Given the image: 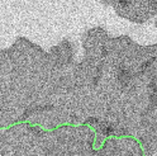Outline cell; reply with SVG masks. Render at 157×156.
I'll return each mask as SVG.
<instances>
[{
  "label": "cell",
  "mask_w": 157,
  "mask_h": 156,
  "mask_svg": "<svg viewBox=\"0 0 157 156\" xmlns=\"http://www.w3.org/2000/svg\"><path fill=\"white\" fill-rule=\"evenodd\" d=\"M155 25H156V28H157V19H156V23H155Z\"/></svg>",
  "instance_id": "1"
}]
</instances>
